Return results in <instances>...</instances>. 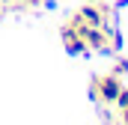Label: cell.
Here are the masks:
<instances>
[{
    "mask_svg": "<svg viewBox=\"0 0 128 125\" xmlns=\"http://www.w3.org/2000/svg\"><path fill=\"white\" fill-rule=\"evenodd\" d=\"M119 92H122V78L113 74V72H107V74H96L92 84H90V95H92L96 101H104V104H113Z\"/></svg>",
    "mask_w": 128,
    "mask_h": 125,
    "instance_id": "obj_1",
    "label": "cell"
},
{
    "mask_svg": "<svg viewBox=\"0 0 128 125\" xmlns=\"http://www.w3.org/2000/svg\"><path fill=\"white\" fill-rule=\"evenodd\" d=\"M122 125H128V107L122 110Z\"/></svg>",
    "mask_w": 128,
    "mask_h": 125,
    "instance_id": "obj_7",
    "label": "cell"
},
{
    "mask_svg": "<svg viewBox=\"0 0 128 125\" xmlns=\"http://www.w3.org/2000/svg\"><path fill=\"white\" fill-rule=\"evenodd\" d=\"M60 36H63V45H66V51H68L72 57H80V54H86V51H90V48H86V42H84V36L78 33L74 24H66L63 30H60Z\"/></svg>",
    "mask_w": 128,
    "mask_h": 125,
    "instance_id": "obj_3",
    "label": "cell"
},
{
    "mask_svg": "<svg viewBox=\"0 0 128 125\" xmlns=\"http://www.w3.org/2000/svg\"><path fill=\"white\" fill-rule=\"evenodd\" d=\"M113 74H119V78L128 74V57H119V60L113 62Z\"/></svg>",
    "mask_w": 128,
    "mask_h": 125,
    "instance_id": "obj_4",
    "label": "cell"
},
{
    "mask_svg": "<svg viewBox=\"0 0 128 125\" xmlns=\"http://www.w3.org/2000/svg\"><path fill=\"white\" fill-rule=\"evenodd\" d=\"M3 12H6V6H3V3H0V18H3Z\"/></svg>",
    "mask_w": 128,
    "mask_h": 125,
    "instance_id": "obj_8",
    "label": "cell"
},
{
    "mask_svg": "<svg viewBox=\"0 0 128 125\" xmlns=\"http://www.w3.org/2000/svg\"><path fill=\"white\" fill-rule=\"evenodd\" d=\"M68 24H90V27H104V15H101V6L98 3H86V6H80L72 18H68Z\"/></svg>",
    "mask_w": 128,
    "mask_h": 125,
    "instance_id": "obj_2",
    "label": "cell"
},
{
    "mask_svg": "<svg viewBox=\"0 0 128 125\" xmlns=\"http://www.w3.org/2000/svg\"><path fill=\"white\" fill-rule=\"evenodd\" d=\"M12 9H30V6H42V0H18V3H9Z\"/></svg>",
    "mask_w": 128,
    "mask_h": 125,
    "instance_id": "obj_5",
    "label": "cell"
},
{
    "mask_svg": "<svg viewBox=\"0 0 128 125\" xmlns=\"http://www.w3.org/2000/svg\"><path fill=\"white\" fill-rule=\"evenodd\" d=\"M113 104H116L119 110H125V107H128V90H125V86H122V92L116 95V101H113Z\"/></svg>",
    "mask_w": 128,
    "mask_h": 125,
    "instance_id": "obj_6",
    "label": "cell"
}]
</instances>
